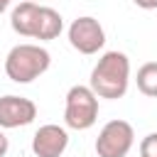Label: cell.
<instances>
[{"label":"cell","instance_id":"1","mask_svg":"<svg viewBox=\"0 0 157 157\" xmlns=\"http://www.w3.org/2000/svg\"><path fill=\"white\" fill-rule=\"evenodd\" d=\"M10 25L17 34L22 37H34V39H54L59 37L64 22H61V15L54 10V7H47V5H37L32 0L27 2H20L12 15H10Z\"/></svg>","mask_w":157,"mask_h":157},{"label":"cell","instance_id":"2","mask_svg":"<svg viewBox=\"0 0 157 157\" xmlns=\"http://www.w3.org/2000/svg\"><path fill=\"white\" fill-rule=\"evenodd\" d=\"M130 61L123 52H105L91 71V91L101 98H120L128 91Z\"/></svg>","mask_w":157,"mask_h":157},{"label":"cell","instance_id":"3","mask_svg":"<svg viewBox=\"0 0 157 157\" xmlns=\"http://www.w3.org/2000/svg\"><path fill=\"white\" fill-rule=\"evenodd\" d=\"M49 52L39 44H17L5 56V74L15 83H29L49 69Z\"/></svg>","mask_w":157,"mask_h":157},{"label":"cell","instance_id":"4","mask_svg":"<svg viewBox=\"0 0 157 157\" xmlns=\"http://www.w3.org/2000/svg\"><path fill=\"white\" fill-rule=\"evenodd\" d=\"M98 118V98L88 86H71L66 93V110L64 120L74 130H86Z\"/></svg>","mask_w":157,"mask_h":157},{"label":"cell","instance_id":"5","mask_svg":"<svg viewBox=\"0 0 157 157\" xmlns=\"http://www.w3.org/2000/svg\"><path fill=\"white\" fill-rule=\"evenodd\" d=\"M132 125L128 120H110L103 125V130L96 137V152L98 157H125L128 150L132 147Z\"/></svg>","mask_w":157,"mask_h":157},{"label":"cell","instance_id":"6","mask_svg":"<svg viewBox=\"0 0 157 157\" xmlns=\"http://www.w3.org/2000/svg\"><path fill=\"white\" fill-rule=\"evenodd\" d=\"M69 42L74 49H78L81 54H96L103 44H105V32L101 27V22L96 17H76L69 27Z\"/></svg>","mask_w":157,"mask_h":157},{"label":"cell","instance_id":"7","mask_svg":"<svg viewBox=\"0 0 157 157\" xmlns=\"http://www.w3.org/2000/svg\"><path fill=\"white\" fill-rule=\"evenodd\" d=\"M37 118L34 101L25 96H0V128H20Z\"/></svg>","mask_w":157,"mask_h":157},{"label":"cell","instance_id":"8","mask_svg":"<svg viewBox=\"0 0 157 157\" xmlns=\"http://www.w3.org/2000/svg\"><path fill=\"white\" fill-rule=\"evenodd\" d=\"M69 145V135L64 128L54 125V123H47L42 125L34 137H32V150L37 157H59Z\"/></svg>","mask_w":157,"mask_h":157},{"label":"cell","instance_id":"9","mask_svg":"<svg viewBox=\"0 0 157 157\" xmlns=\"http://www.w3.org/2000/svg\"><path fill=\"white\" fill-rule=\"evenodd\" d=\"M137 88L140 93L157 98V61H145L137 69Z\"/></svg>","mask_w":157,"mask_h":157},{"label":"cell","instance_id":"10","mask_svg":"<svg viewBox=\"0 0 157 157\" xmlns=\"http://www.w3.org/2000/svg\"><path fill=\"white\" fill-rule=\"evenodd\" d=\"M140 157H157V132H150L140 142Z\"/></svg>","mask_w":157,"mask_h":157},{"label":"cell","instance_id":"11","mask_svg":"<svg viewBox=\"0 0 157 157\" xmlns=\"http://www.w3.org/2000/svg\"><path fill=\"white\" fill-rule=\"evenodd\" d=\"M137 7H145V10H155L157 7V0H132Z\"/></svg>","mask_w":157,"mask_h":157},{"label":"cell","instance_id":"12","mask_svg":"<svg viewBox=\"0 0 157 157\" xmlns=\"http://www.w3.org/2000/svg\"><path fill=\"white\" fill-rule=\"evenodd\" d=\"M7 145H10V142H7V137H5V132L0 130V157H2L5 152H7Z\"/></svg>","mask_w":157,"mask_h":157},{"label":"cell","instance_id":"13","mask_svg":"<svg viewBox=\"0 0 157 157\" xmlns=\"http://www.w3.org/2000/svg\"><path fill=\"white\" fill-rule=\"evenodd\" d=\"M7 5H10V0H0V12H2V10L7 7Z\"/></svg>","mask_w":157,"mask_h":157}]
</instances>
